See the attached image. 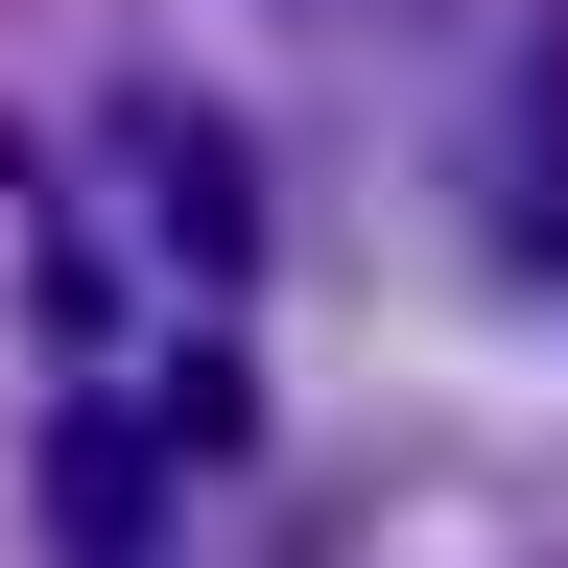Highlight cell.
I'll list each match as a JSON object with an SVG mask.
<instances>
[{
    "mask_svg": "<svg viewBox=\"0 0 568 568\" xmlns=\"http://www.w3.org/2000/svg\"><path fill=\"white\" fill-rule=\"evenodd\" d=\"M142 190H166V261H190V284H237V261H261V166H237L190 95H142Z\"/></svg>",
    "mask_w": 568,
    "mask_h": 568,
    "instance_id": "1",
    "label": "cell"
},
{
    "mask_svg": "<svg viewBox=\"0 0 568 568\" xmlns=\"http://www.w3.org/2000/svg\"><path fill=\"white\" fill-rule=\"evenodd\" d=\"M48 521H71V545H95V568L142 545V450H119V426H71V450H48Z\"/></svg>",
    "mask_w": 568,
    "mask_h": 568,
    "instance_id": "2",
    "label": "cell"
}]
</instances>
